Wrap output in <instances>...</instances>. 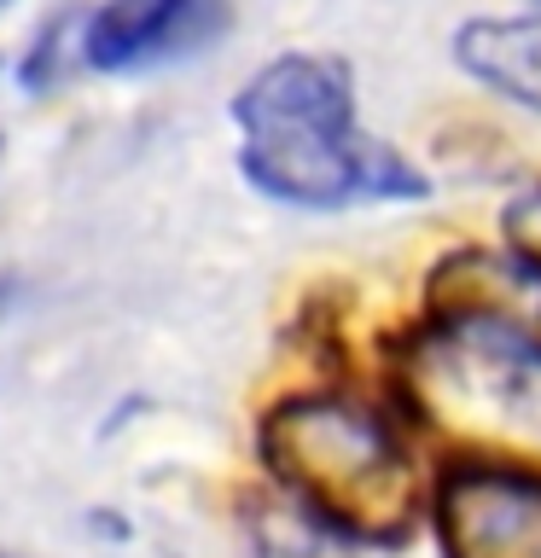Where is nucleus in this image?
<instances>
[{"mask_svg": "<svg viewBox=\"0 0 541 558\" xmlns=\"http://www.w3.org/2000/svg\"><path fill=\"white\" fill-rule=\"evenodd\" d=\"M244 174L286 204L338 209L366 198H425V174L356 129V94L338 59H274L233 99Z\"/></svg>", "mask_w": 541, "mask_h": 558, "instance_id": "obj_1", "label": "nucleus"}, {"mask_svg": "<svg viewBox=\"0 0 541 558\" xmlns=\"http://www.w3.org/2000/svg\"><path fill=\"white\" fill-rule=\"evenodd\" d=\"M262 460L286 495L349 541H401L419 506L413 460L390 418L349 396H297L262 418Z\"/></svg>", "mask_w": 541, "mask_h": 558, "instance_id": "obj_2", "label": "nucleus"}, {"mask_svg": "<svg viewBox=\"0 0 541 558\" xmlns=\"http://www.w3.org/2000/svg\"><path fill=\"white\" fill-rule=\"evenodd\" d=\"M396 390L419 425L495 465H541V338L436 320L401 349Z\"/></svg>", "mask_w": 541, "mask_h": 558, "instance_id": "obj_3", "label": "nucleus"}, {"mask_svg": "<svg viewBox=\"0 0 541 558\" xmlns=\"http://www.w3.org/2000/svg\"><path fill=\"white\" fill-rule=\"evenodd\" d=\"M436 535L448 558H541V471L454 465L436 488Z\"/></svg>", "mask_w": 541, "mask_h": 558, "instance_id": "obj_4", "label": "nucleus"}, {"mask_svg": "<svg viewBox=\"0 0 541 558\" xmlns=\"http://www.w3.org/2000/svg\"><path fill=\"white\" fill-rule=\"evenodd\" d=\"M436 320H483L524 338H541V268L524 256L495 251H454L431 274Z\"/></svg>", "mask_w": 541, "mask_h": 558, "instance_id": "obj_5", "label": "nucleus"}, {"mask_svg": "<svg viewBox=\"0 0 541 558\" xmlns=\"http://www.w3.org/2000/svg\"><path fill=\"white\" fill-rule=\"evenodd\" d=\"M454 59L495 94L541 111V12L530 17H471L454 35Z\"/></svg>", "mask_w": 541, "mask_h": 558, "instance_id": "obj_6", "label": "nucleus"}, {"mask_svg": "<svg viewBox=\"0 0 541 558\" xmlns=\"http://www.w3.org/2000/svg\"><path fill=\"white\" fill-rule=\"evenodd\" d=\"M244 535H251V558H356L338 523L309 512L286 488L244 500Z\"/></svg>", "mask_w": 541, "mask_h": 558, "instance_id": "obj_7", "label": "nucleus"}, {"mask_svg": "<svg viewBox=\"0 0 541 558\" xmlns=\"http://www.w3.org/2000/svg\"><path fill=\"white\" fill-rule=\"evenodd\" d=\"M192 0H105V12L87 24V59L99 70H122L140 52H152L164 35L181 24Z\"/></svg>", "mask_w": 541, "mask_h": 558, "instance_id": "obj_8", "label": "nucleus"}, {"mask_svg": "<svg viewBox=\"0 0 541 558\" xmlns=\"http://www.w3.org/2000/svg\"><path fill=\"white\" fill-rule=\"evenodd\" d=\"M506 233H513L518 256H524V262H536V268H541V186L518 192V198L506 204Z\"/></svg>", "mask_w": 541, "mask_h": 558, "instance_id": "obj_9", "label": "nucleus"}]
</instances>
